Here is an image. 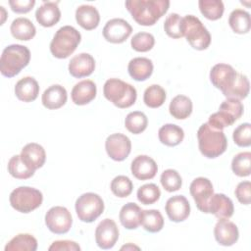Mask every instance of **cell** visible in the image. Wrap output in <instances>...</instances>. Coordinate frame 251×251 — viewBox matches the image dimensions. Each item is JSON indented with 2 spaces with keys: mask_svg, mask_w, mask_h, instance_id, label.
I'll return each mask as SVG.
<instances>
[{
  "mask_svg": "<svg viewBox=\"0 0 251 251\" xmlns=\"http://www.w3.org/2000/svg\"><path fill=\"white\" fill-rule=\"evenodd\" d=\"M154 44L155 38L149 32H137L130 41L132 49L137 52H147L153 48Z\"/></svg>",
  "mask_w": 251,
  "mask_h": 251,
  "instance_id": "45",
  "label": "cell"
},
{
  "mask_svg": "<svg viewBox=\"0 0 251 251\" xmlns=\"http://www.w3.org/2000/svg\"><path fill=\"white\" fill-rule=\"evenodd\" d=\"M142 210L140 207L133 203L128 202L124 205L120 211V222L127 229H135L140 225Z\"/></svg>",
  "mask_w": 251,
  "mask_h": 251,
  "instance_id": "27",
  "label": "cell"
},
{
  "mask_svg": "<svg viewBox=\"0 0 251 251\" xmlns=\"http://www.w3.org/2000/svg\"><path fill=\"white\" fill-rule=\"evenodd\" d=\"M37 240L29 233H20L13 237L5 246V251H35Z\"/></svg>",
  "mask_w": 251,
  "mask_h": 251,
  "instance_id": "31",
  "label": "cell"
},
{
  "mask_svg": "<svg viewBox=\"0 0 251 251\" xmlns=\"http://www.w3.org/2000/svg\"><path fill=\"white\" fill-rule=\"evenodd\" d=\"M233 203L230 198L223 193L212 195L208 204V213L215 215L219 220H228L233 215Z\"/></svg>",
  "mask_w": 251,
  "mask_h": 251,
  "instance_id": "19",
  "label": "cell"
},
{
  "mask_svg": "<svg viewBox=\"0 0 251 251\" xmlns=\"http://www.w3.org/2000/svg\"><path fill=\"white\" fill-rule=\"evenodd\" d=\"M104 38L111 43H123L132 32L131 25L124 19H112L103 27Z\"/></svg>",
  "mask_w": 251,
  "mask_h": 251,
  "instance_id": "13",
  "label": "cell"
},
{
  "mask_svg": "<svg viewBox=\"0 0 251 251\" xmlns=\"http://www.w3.org/2000/svg\"><path fill=\"white\" fill-rule=\"evenodd\" d=\"M9 200L15 210L26 214L37 209L42 204L43 195L36 188L20 186L11 192Z\"/></svg>",
  "mask_w": 251,
  "mask_h": 251,
  "instance_id": "7",
  "label": "cell"
},
{
  "mask_svg": "<svg viewBox=\"0 0 251 251\" xmlns=\"http://www.w3.org/2000/svg\"><path fill=\"white\" fill-rule=\"evenodd\" d=\"M182 34L196 50H205L211 43V34L202 22L193 15L182 18Z\"/></svg>",
  "mask_w": 251,
  "mask_h": 251,
  "instance_id": "6",
  "label": "cell"
},
{
  "mask_svg": "<svg viewBox=\"0 0 251 251\" xmlns=\"http://www.w3.org/2000/svg\"><path fill=\"white\" fill-rule=\"evenodd\" d=\"M0 9H1V12H2V17H3V20H2V22H1V25H3V23H4V21H5V15H6V12H5V9H4V7L3 6H1L0 7Z\"/></svg>",
  "mask_w": 251,
  "mask_h": 251,
  "instance_id": "52",
  "label": "cell"
},
{
  "mask_svg": "<svg viewBox=\"0 0 251 251\" xmlns=\"http://www.w3.org/2000/svg\"><path fill=\"white\" fill-rule=\"evenodd\" d=\"M160 181L164 189L167 190L168 192H174L178 190L182 184L180 175L176 170L173 169L165 170L161 175Z\"/></svg>",
  "mask_w": 251,
  "mask_h": 251,
  "instance_id": "41",
  "label": "cell"
},
{
  "mask_svg": "<svg viewBox=\"0 0 251 251\" xmlns=\"http://www.w3.org/2000/svg\"><path fill=\"white\" fill-rule=\"evenodd\" d=\"M237 74L230 65L220 63L211 69L210 80L215 87L225 93L234 83Z\"/></svg>",
  "mask_w": 251,
  "mask_h": 251,
  "instance_id": "12",
  "label": "cell"
},
{
  "mask_svg": "<svg viewBox=\"0 0 251 251\" xmlns=\"http://www.w3.org/2000/svg\"><path fill=\"white\" fill-rule=\"evenodd\" d=\"M10 30L13 37L24 41L30 40L36 33V28L31 21L23 17L17 18L12 22Z\"/></svg>",
  "mask_w": 251,
  "mask_h": 251,
  "instance_id": "28",
  "label": "cell"
},
{
  "mask_svg": "<svg viewBox=\"0 0 251 251\" xmlns=\"http://www.w3.org/2000/svg\"><path fill=\"white\" fill-rule=\"evenodd\" d=\"M166 100V91L159 84H152L147 87L143 94V101L150 108L161 107Z\"/></svg>",
  "mask_w": 251,
  "mask_h": 251,
  "instance_id": "37",
  "label": "cell"
},
{
  "mask_svg": "<svg viewBox=\"0 0 251 251\" xmlns=\"http://www.w3.org/2000/svg\"><path fill=\"white\" fill-rule=\"evenodd\" d=\"M103 211L104 202L96 193H83L75 201V212L81 222L92 223L103 213Z\"/></svg>",
  "mask_w": 251,
  "mask_h": 251,
  "instance_id": "8",
  "label": "cell"
},
{
  "mask_svg": "<svg viewBox=\"0 0 251 251\" xmlns=\"http://www.w3.org/2000/svg\"><path fill=\"white\" fill-rule=\"evenodd\" d=\"M164 29L168 36L172 38L183 37L182 34V18L176 14H170L164 23Z\"/></svg>",
  "mask_w": 251,
  "mask_h": 251,
  "instance_id": "42",
  "label": "cell"
},
{
  "mask_svg": "<svg viewBox=\"0 0 251 251\" xmlns=\"http://www.w3.org/2000/svg\"><path fill=\"white\" fill-rule=\"evenodd\" d=\"M161 191L155 183H147L140 186L137 190V199L141 204L151 205L159 200Z\"/></svg>",
  "mask_w": 251,
  "mask_h": 251,
  "instance_id": "40",
  "label": "cell"
},
{
  "mask_svg": "<svg viewBox=\"0 0 251 251\" xmlns=\"http://www.w3.org/2000/svg\"><path fill=\"white\" fill-rule=\"evenodd\" d=\"M39 93L38 82L31 76L21 78L15 85V94L23 102L34 101Z\"/></svg>",
  "mask_w": 251,
  "mask_h": 251,
  "instance_id": "24",
  "label": "cell"
},
{
  "mask_svg": "<svg viewBox=\"0 0 251 251\" xmlns=\"http://www.w3.org/2000/svg\"><path fill=\"white\" fill-rule=\"evenodd\" d=\"M97 88L94 81L84 79L77 82L72 89V100L75 105L82 106L91 102L96 96Z\"/></svg>",
  "mask_w": 251,
  "mask_h": 251,
  "instance_id": "21",
  "label": "cell"
},
{
  "mask_svg": "<svg viewBox=\"0 0 251 251\" xmlns=\"http://www.w3.org/2000/svg\"><path fill=\"white\" fill-rule=\"evenodd\" d=\"M105 149L108 156L114 161H124L130 153V139L123 133H113L105 141Z\"/></svg>",
  "mask_w": 251,
  "mask_h": 251,
  "instance_id": "11",
  "label": "cell"
},
{
  "mask_svg": "<svg viewBox=\"0 0 251 251\" xmlns=\"http://www.w3.org/2000/svg\"><path fill=\"white\" fill-rule=\"evenodd\" d=\"M23 162L32 171L41 168L46 160V153L44 148L35 142L26 144L21 152Z\"/></svg>",
  "mask_w": 251,
  "mask_h": 251,
  "instance_id": "20",
  "label": "cell"
},
{
  "mask_svg": "<svg viewBox=\"0 0 251 251\" xmlns=\"http://www.w3.org/2000/svg\"><path fill=\"white\" fill-rule=\"evenodd\" d=\"M159 140L167 146L178 145L184 137L183 129L174 124H166L162 126L158 131Z\"/></svg>",
  "mask_w": 251,
  "mask_h": 251,
  "instance_id": "29",
  "label": "cell"
},
{
  "mask_svg": "<svg viewBox=\"0 0 251 251\" xmlns=\"http://www.w3.org/2000/svg\"><path fill=\"white\" fill-rule=\"evenodd\" d=\"M29 60L30 51L26 46L11 44L3 50L1 55V74L6 77H13L28 65Z\"/></svg>",
  "mask_w": 251,
  "mask_h": 251,
  "instance_id": "3",
  "label": "cell"
},
{
  "mask_svg": "<svg viewBox=\"0 0 251 251\" xmlns=\"http://www.w3.org/2000/svg\"><path fill=\"white\" fill-rule=\"evenodd\" d=\"M153 68V63L150 59L145 57H136L129 61L127 71L134 80L143 81L151 76Z\"/></svg>",
  "mask_w": 251,
  "mask_h": 251,
  "instance_id": "26",
  "label": "cell"
},
{
  "mask_svg": "<svg viewBox=\"0 0 251 251\" xmlns=\"http://www.w3.org/2000/svg\"><path fill=\"white\" fill-rule=\"evenodd\" d=\"M119 239V228L111 219H104L95 229V241L102 249L114 247Z\"/></svg>",
  "mask_w": 251,
  "mask_h": 251,
  "instance_id": "14",
  "label": "cell"
},
{
  "mask_svg": "<svg viewBox=\"0 0 251 251\" xmlns=\"http://www.w3.org/2000/svg\"><path fill=\"white\" fill-rule=\"evenodd\" d=\"M67 99V90L60 84H53L49 86L47 89H45L41 97L43 106L49 110H56L61 108L66 104Z\"/></svg>",
  "mask_w": 251,
  "mask_h": 251,
  "instance_id": "22",
  "label": "cell"
},
{
  "mask_svg": "<svg viewBox=\"0 0 251 251\" xmlns=\"http://www.w3.org/2000/svg\"><path fill=\"white\" fill-rule=\"evenodd\" d=\"M249 85L250 84L247 76L238 73L232 86L223 94L226 98L242 100L246 98L249 93Z\"/></svg>",
  "mask_w": 251,
  "mask_h": 251,
  "instance_id": "35",
  "label": "cell"
},
{
  "mask_svg": "<svg viewBox=\"0 0 251 251\" xmlns=\"http://www.w3.org/2000/svg\"><path fill=\"white\" fill-rule=\"evenodd\" d=\"M199 150L207 158H216L222 155L227 147V140L223 130L215 129L208 125L203 124L197 131Z\"/></svg>",
  "mask_w": 251,
  "mask_h": 251,
  "instance_id": "2",
  "label": "cell"
},
{
  "mask_svg": "<svg viewBox=\"0 0 251 251\" xmlns=\"http://www.w3.org/2000/svg\"><path fill=\"white\" fill-rule=\"evenodd\" d=\"M80 39L81 35L77 29L72 25H64L53 36L50 43V51L54 57L66 59L75 52Z\"/></svg>",
  "mask_w": 251,
  "mask_h": 251,
  "instance_id": "5",
  "label": "cell"
},
{
  "mask_svg": "<svg viewBox=\"0 0 251 251\" xmlns=\"http://www.w3.org/2000/svg\"><path fill=\"white\" fill-rule=\"evenodd\" d=\"M110 187L114 195L120 198H125L132 192L133 184L129 177L126 176H118L114 177Z\"/></svg>",
  "mask_w": 251,
  "mask_h": 251,
  "instance_id": "44",
  "label": "cell"
},
{
  "mask_svg": "<svg viewBox=\"0 0 251 251\" xmlns=\"http://www.w3.org/2000/svg\"><path fill=\"white\" fill-rule=\"evenodd\" d=\"M103 93L107 100L122 109L132 106L137 97V92L134 86L119 78H110L106 80L103 87Z\"/></svg>",
  "mask_w": 251,
  "mask_h": 251,
  "instance_id": "4",
  "label": "cell"
},
{
  "mask_svg": "<svg viewBox=\"0 0 251 251\" xmlns=\"http://www.w3.org/2000/svg\"><path fill=\"white\" fill-rule=\"evenodd\" d=\"M189 191L197 208L201 212L208 214V204L214 194V188L211 180L203 176L196 177L190 183Z\"/></svg>",
  "mask_w": 251,
  "mask_h": 251,
  "instance_id": "10",
  "label": "cell"
},
{
  "mask_svg": "<svg viewBox=\"0 0 251 251\" xmlns=\"http://www.w3.org/2000/svg\"><path fill=\"white\" fill-rule=\"evenodd\" d=\"M76 23L86 30L96 28L100 22L98 10L91 5H80L75 10Z\"/></svg>",
  "mask_w": 251,
  "mask_h": 251,
  "instance_id": "25",
  "label": "cell"
},
{
  "mask_svg": "<svg viewBox=\"0 0 251 251\" xmlns=\"http://www.w3.org/2000/svg\"><path fill=\"white\" fill-rule=\"evenodd\" d=\"M9 5L13 12L18 14H25L29 12L35 5L34 0H10Z\"/></svg>",
  "mask_w": 251,
  "mask_h": 251,
  "instance_id": "49",
  "label": "cell"
},
{
  "mask_svg": "<svg viewBox=\"0 0 251 251\" xmlns=\"http://www.w3.org/2000/svg\"><path fill=\"white\" fill-rule=\"evenodd\" d=\"M214 235L217 242L223 246L233 245L239 236L236 225L226 219L219 220L214 228Z\"/></svg>",
  "mask_w": 251,
  "mask_h": 251,
  "instance_id": "18",
  "label": "cell"
},
{
  "mask_svg": "<svg viewBox=\"0 0 251 251\" xmlns=\"http://www.w3.org/2000/svg\"><path fill=\"white\" fill-rule=\"evenodd\" d=\"M219 109L226 110L229 114H231L236 120H238L242 114H243V104L240 102V100L232 99V98H226L221 105Z\"/></svg>",
  "mask_w": 251,
  "mask_h": 251,
  "instance_id": "47",
  "label": "cell"
},
{
  "mask_svg": "<svg viewBox=\"0 0 251 251\" xmlns=\"http://www.w3.org/2000/svg\"><path fill=\"white\" fill-rule=\"evenodd\" d=\"M166 213L172 222L179 223L186 220L190 214V205L183 195H176L168 199Z\"/></svg>",
  "mask_w": 251,
  "mask_h": 251,
  "instance_id": "15",
  "label": "cell"
},
{
  "mask_svg": "<svg viewBox=\"0 0 251 251\" xmlns=\"http://www.w3.org/2000/svg\"><path fill=\"white\" fill-rule=\"evenodd\" d=\"M169 111L174 118L177 120H184L192 113V102L190 98L185 95H176L172 99Z\"/></svg>",
  "mask_w": 251,
  "mask_h": 251,
  "instance_id": "30",
  "label": "cell"
},
{
  "mask_svg": "<svg viewBox=\"0 0 251 251\" xmlns=\"http://www.w3.org/2000/svg\"><path fill=\"white\" fill-rule=\"evenodd\" d=\"M231 169L238 176H248L251 173V153L247 151L235 155L231 162Z\"/></svg>",
  "mask_w": 251,
  "mask_h": 251,
  "instance_id": "39",
  "label": "cell"
},
{
  "mask_svg": "<svg viewBox=\"0 0 251 251\" xmlns=\"http://www.w3.org/2000/svg\"><path fill=\"white\" fill-rule=\"evenodd\" d=\"M95 69V60L88 53H80L73 57L69 63V73L76 78L90 75Z\"/></svg>",
  "mask_w": 251,
  "mask_h": 251,
  "instance_id": "17",
  "label": "cell"
},
{
  "mask_svg": "<svg viewBox=\"0 0 251 251\" xmlns=\"http://www.w3.org/2000/svg\"><path fill=\"white\" fill-rule=\"evenodd\" d=\"M45 224L51 232L64 234L71 229L73 218L67 208L55 206L47 211L45 215Z\"/></svg>",
  "mask_w": 251,
  "mask_h": 251,
  "instance_id": "9",
  "label": "cell"
},
{
  "mask_svg": "<svg viewBox=\"0 0 251 251\" xmlns=\"http://www.w3.org/2000/svg\"><path fill=\"white\" fill-rule=\"evenodd\" d=\"M148 125L146 115L140 111H134L127 114L125 120V126L133 134H139L144 131Z\"/></svg>",
  "mask_w": 251,
  "mask_h": 251,
  "instance_id": "36",
  "label": "cell"
},
{
  "mask_svg": "<svg viewBox=\"0 0 251 251\" xmlns=\"http://www.w3.org/2000/svg\"><path fill=\"white\" fill-rule=\"evenodd\" d=\"M233 141L240 147H248L251 145V125L244 123L239 125L232 134Z\"/></svg>",
  "mask_w": 251,
  "mask_h": 251,
  "instance_id": "46",
  "label": "cell"
},
{
  "mask_svg": "<svg viewBox=\"0 0 251 251\" xmlns=\"http://www.w3.org/2000/svg\"><path fill=\"white\" fill-rule=\"evenodd\" d=\"M235 121L237 120L231 114H229L226 110L219 109L217 113H214L209 117L208 125L215 129L223 130V128L233 125Z\"/></svg>",
  "mask_w": 251,
  "mask_h": 251,
  "instance_id": "43",
  "label": "cell"
},
{
  "mask_svg": "<svg viewBox=\"0 0 251 251\" xmlns=\"http://www.w3.org/2000/svg\"><path fill=\"white\" fill-rule=\"evenodd\" d=\"M235 196L237 200L244 205H249L251 201V183L248 180L241 181L235 188Z\"/></svg>",
  "mask_w": 251,
  "mask_h": 251,
  "instance_id": "48",
  "label": "cell"
},
{
  "mask_svg": "<svg viewBox=\"0 0 251 251\" xmlns=\"http://www.w3.org/2000/svg\"><path fill=\"white\" fill-rule=\"evenodd\" d=\"M168 0H127L126 7L132 19L140 25H153L168 11Z\"/></svg>",
  "mask_w": 251,
  "mask_h": 251,
  "instance_id": "1",
  "label": "cell"
},
{
  "mask_svg": "<svg viewBox=\"0 0 251 251\" xmlns=\"http://www.w3.org/2000/svg\"><path fill=\"white\" fill-rule=\"evenodd\" d=\"M124 249H126V250H128V249H136V250H139V247L128 243V244H126V245H125V246H123V247L121 248V250H124Z\"/></svg>",
  "mask_w": 251,
  "mask_h": 251,
  "instance_id": "51",
  "label": "cell"
},
{
  "mask_svg": "<svg viewBox=\"0 0 251 251\" xmlns=\"http://www.w3.org/2000/svg\"><path fill=\"white\" fill-rule=\"evenodd\" d=\"M37 23L44 27L55 25L61 19V11L57 2H44L35 12Z\"/></svg>",
  "mask_w": 251,
  "mask_h": 251,
  "instance_id": "23",
  "label": "cell"
},
{
  "mask_svg": "<svg viewBox=\"0 0 251 251\" xmlns=\"http://www.w3.org/2000/svg\"><path fill=\"white\" fill-rule=\"evenodd\" d=\"M202 15L211 21H216L222 18L225 6L221 0H200L198 2Z\"/></svg>",
  "mask_w": 251,
  "mask_h": 251,
  "instance_id": "34",
  "label": "cell"
},
{
  "mask_svg": "<svg viewBox=\"0 0 251 251\" xmlns=\"http://www.w3.org/2000/svg\"><path fill=\"white\" fill-rule=\"evenodd\" d=\"M50 251H78L80 250V246L72 240H57L54 241L48 248Z\"/></svg>",
  "mask_w": 251,
  "mask_h": 251,
  "instance_id": "50",
  "label": "cell"
},
{
  "mask_svg": "<svg viewBox=\"0 0 251 251\" xmlns=\"http://www.w3.org/2000/svg\"><path fill=\"white\" fill-rule=\"evenodd\" d=\"M8 172L18 179H26L34 175V171L30 170L22 160L21 155L13 156L8 163Z\"/></svg>",
  "mask_w": 251,
  "mask_h": 251,
  "instance_id": "38",
  "label": "cell"
},
{
  "mask_svg": "<svg viewBox=\"0 0 251 251\" xmlns=\"http://www.w3.org/2000/svg\"><path fill=\"white\" fill-rule=\"evenodd\" d=\"M228 24L235 33H247L251 27L250 15L248 12L242 9H235L229 15Z\"/></svg>",
  "mask_w": 251,
  "mask_h": 251,
  "instance_id": "32",
  "label": "cell"
},
{
  "mask_svg": "<svg viewBox=\"0 0 251 251\" xmlns=\"http://www.w3.org/2000/svg\"><path fill=\"white\" fill-rule=\"evenodd\" d=\"M131 174L139 180L153 178L158 171L156 162L147 155H138L133 159L130 166Z\"/></svg>",
  "mask_w": 251,
  "mask_h": 251,
  "instance_id": "16",
  "label": "cell"
},
{
  "mask_svg": "<svg viewBox=\"0 0 251 251\" xmlns=\"http://www.w3.org/2000/svg\"><path fill=\"white\" fill-rule=\"evenodd\" d=\"M140 225L149 232H158L164 226V218L158 210H142Z\"/></svg>",
  "mask_w": 251,
  "mask_h": 251,
  "instance_id": "33",
  "label": "cell"
}]
</instances>
